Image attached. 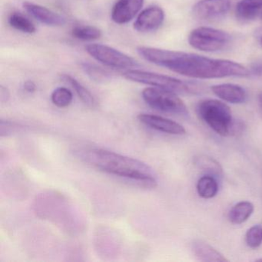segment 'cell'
Here are the masks:
<instances>
[{
    "mask_svg": "<svg viewBox=\"0 0 262 262\" xmlns=\"http://www.w3.org/2000/svg\"><path fill=\"white\" fill-rule=\"evenodd\" d=\"M199 117L217 134L222 136L232 135L234 122L231 108L216 99L202 101L197 107Z\"/></svg>",
    "mask_w": 262,
    "mask_h": 262,
    "instance_id": "obj_4",
    "label": "cell"
},
{
    "mask_svg": "<svg viewBox=\"0 0 262 262\" xmlns=\"http://www.w3.org/2000/svg\"><path fill=\"white\" fill-rule=\"evenodd\" d=\"M247 245L251 248H257L262 244V226L254 225L250 228L245 236Z\"/></svg>",
    "mask_w": 262,
    "mask_h": 262,
    "instance_id": "obj_24",
    "label": "cell"
},
{
    "mask_svg": "<svg viewBox=\"0 0 262 262\" xmlns=\"http://www.w3.org/2000/svg\"><path fill=\"white\" fill-rule=\"evenodd\" d=\"M72 35L76 39L82 41H93L102 36V32L91 26H79L72 30Z\"/></svg>",
    "mask_w": 262,
    "mask_h": 262,
    "instance_id": "obj_22",
    "label": "cell"
},
{
    "mask_svg": "<svg viewBox=\"0 0 262 262\" xmlns=\"http://www.w3.org/2000/svg\"><path fill=\"white\" fill-rule=\"evenodd\" d=\"M165 13L157 6L148 7L144 10L136 19L134 28L139 33H150L156 31L163 24Z\"/></svg>",
    "mask_w": 262,
    "mask_h": 262,
    "instance_id": "obj_9",
    "label": "cell"
},
{
    "mask_svg": "<svg viewBox=\"0 0 262 262\" xmlns=\"http://www.w3.org/2000/svg\"><path fill=\"white\" fill-rule=\"evenodd\" d=\"M138 119L147 127L167 134L182 136L186 133V130L182 125L162 116L142 113L138 116Z\"/></svg>",
    "mask_w": 262,
    "mask_h": 262,
    "instance_id": "obj_10",
    "label": "cell"
},
{
    "mask_svg": "<svg viewBox=\"0 0 262 262\" xmlns=\"http://www.w3.org/2000/svg\"><path fill=\"white\" fill-rule=\"evenodd\" d=\"M10 94L8 89L2 85L0 88V99H1V102H7L10 99Z\"/></svg>",
    "mask_w": 262,
    "mask_h": 262,
    "instance_id": "obj_26",
    "label": "cell"
},
{
    "mask_svg": "<svg viewBox=\"0 0 262 262\" xmlns=\"http://www.w3.org/2000/svg\"><path fill=\"white\" fill-rule=\"evenodd\" d=\"M252 70L255 74L262 76V62L254 64L252 66Z\"/></svg>",
    "mask_w": 262,
    "mask_h": 262,
    "instance_id": "obj_27",
    "label": "cell"
},
{
    "mask_svg": "<svg viewBox=\"0 0 262 262\" xmlns=\"http://www.w3.org/2000/svg\"><path fill=\"white\" fill-rule=\"evenodd\" d=\"M9 24L15 30L28 34H33L36 30L33 22L20 13L12 14L9 18Z\"/></svg>",
    "mask_w": 262,
    "mask_h": 262,
    "instance_id": "obj_21",
    "label": "cell"
},
{
    "mask_svg": "<svg viewBox=\"0 0 262 262\" xmlns=\"http://www.w3.org/2000/svg\"><path fill=\"white\" fill-rule=\"evenodd\" d=\"M211 91L217 97L232 104L243 103L246 101V91L235 84H220L211 87Z\"/></svg>",
    "mask_w": 262,
    "mask_h": 262,
    "instance_id": "obj_13",
    "label": "cell"
},
{
    "mask_svg": "<svg viewBox=\"0 0 262 262\" xmlns=\"http://www.w3.org/2000/svg\"><path fill=\"white\" fill-rule=\"evenodd\" d=\"M24 8L33 17L46 25L50 27H62L65 25L66 19L63 16L49 10L47 7L26 2L24 4Z\"/></svg>",
    "mask_w": 262,
    "mask_h": 262,
    "instance_id": "obj_12",
    "label": "cell"
},
{
    "mask_svg": "<svg viewBox=\"0 0 262 262\" xmlns=\"http://www.w3.org/2000/svg\"><path fill=\"white\" fill-rule=\"evenodd\" d=\"M85 50L93 59L111 68L129 70L139 67V64L131 56L108 46L89 44L85 47Z\"/></svg>",
    "mask_w": 262,
    "mask_h": 262,
    "instance_id": "obj_7",
    "label": "cell"
},
{
    "mask_svg": "<svg viewBox=\"0 0 262 262\" xmlns=\"http://www.w3.org/2000/svg\"><path fill=\"white\" fill-rule=\"evenodd\" d=\"M197 191L201 197L205 199H212L219 191V184L214 176L205 174L197 183Z\"/></svg>",
    "mask_w": 262,
    "mask_h": 262,
    "instance_id": "obj_18",
    "label": "cell"
},
{
    "mask_svg": "<svg viewBox=\"0 0 262 262\" xmlns=\"http://www.w3.org/2000/svg\"><path fill=\"white\" fill-rule=\"evenodd\" d=\"M60 77L63 82H67L69 85H71L72 88L75 90L80 100L86 106L90 107V108H93L95 106L96 102H95L94 97H93L91 93L85 86H83L80 82H78L75 78L72 77L71 76L68 74H62Z\"/></svg>",
    "mask_w": 262,
    "mask_h": 262,
    "instance_id": "obj_17",
    "label": "cell"
},
{
    "mask_svg": "<svg viewBox=\"0 0 262 262\" xmlns=\"http://www.w3.org/2000/svg\"><path fill=\"white\" fill-rule=\"evenodd\" d=\"M258 101H259V104H260V107H261V108H262V92H260V93H259Z\"/></svg>",
    "mask_w": 262,
    "mask_h": 262,
    "instance_id": "obj_28",
    "label": "cell"
},
{
    "mask_svg": "<svg viewBox=\"0 0 262 262\" xmlns=\"http://www.w3.org/2000/svg\"><path fill=\"white\" fill-rule=\"evenodd\" d=\"M192 251L198 260L205 262H227L219 251L208 244L202 241L197 240L192 244Z\"/></svg>",
    "mask_w": 262,
    "mask_h": 262,
    "instance_id": "obj_14",
    "label": "cell"
},
{
    "mask_svg": "<svg viewBox=\"0 0 262 262\" xmlns=\"http://www.w3.org/2000/svg\"><path fill=\"white\" fill-rule=\"evenodd\" d=\"M260 18H261V19H262V12H261V13H260Z\"/></svg>",
    "mask_w": 262,
    "mask_h": 262,
    "instance_id": "obj_31",
    "label": "cell"
},
{
    "mask_svg": "<svg viewBox=\"0 0 262 262\" xmlns=\"http://www.w3.org/2000/svg\"><path fill=\"white\" fill-rule=\"evenodd\" d=\"M143 4L144 0H118L112 10V19L117 24H128L140 11Z\"/></svg>",
    "mask_w": 262,
    "mask_h": 262,
    "instance_id": "obj_11",
    "label": "cell"
},
{
    "mask_svg": "<svg viewBox=\"0 0 262 262\" xmlns=\"http://www.w3.org/2000/svg\"><path fill=\"white\" fill-rule=\"evenodd\" d=\"M231 39L226 32L210 27H199L191 31L188 36V42L193 48L208 53L224 50Z\"/></svg>",
    "mask_w": 262,
    "mask_h": 262,
    "instance_id": "obj_6",
    "label": "cell"
},
{
    "mask_svg": "<svg viewBox=\"0 0 262 262\" xmlns=\"http://www.w3.org/2000/svg\"><path fill=\"white\" fill-rule=\"evenodd\" d=\"M260 45L262 46V38H261V39H260Z\"/></svg>",
    "mask_w": 262,
    "mask_h": 262,
    "instance_id": "obj_30",
    "label": "cell"
},
{
    "mask_svg": "<svg viewBox=\"0 0 262 262\" xmlns=\"http://www.w3.org/2000/svg\"><path fill=\"white\" fill-rule=\"evenodd\" d=\"M230 7L229 0H201L193 7V14L200 20H214L227 14Z\"/></svg>",
    "mask_w": 262,
    "mask_h": 262,
    "instance_id": "obj_8",
    "label": "cell"
},
{
    "mask_svg": "<svg viewBox=\"0 0 262 262\" xmlns=\"http://www.w3.org/2000/svg\"><path fill=\"white\" fill-rule=\"evenodd\" d=\"M82 68L90 79L97 83H106L113 79V76L110 72L95 64L84 62Z\"/></svg>",
    "mask_w": 262,
    "mask_h": 262,
    "instance_id": "obj_19",
    "label": "cell"
},
{
    "mask_svg": "<svg viewBox=\"0 0 262 262\" xmlns=\"http://www.w3.org/2000/svg\"><path fill=\"white\" fill-rule=\"evenodd\" d=\"M73 95L68 89L59 87L56 89L51 95V100L56 106L66 108L73 102Z\"/></svg>",
    "mask_w": 262,
    "mask_h": 262,
    "instance_id": "obj_23",
    "label": "cell"
},
{
    "mask_svg": "<svg viewBox=\"0 0 262 262\" xmlns=\"http://www.w3.org/2000/svg\"><path fill=\"white\" fill-rule=\"evenodd\" d=\"M257 261H262V258L261 259H258V260H257Z\"/></svg>",
    "mask_w": 262,
    "mask_h": 262,
    "instance_id": "obj_29",
    "label": "cell"
},
{
    "mask_svg": "<svg viewBox=\"0 0 262 262\" xmlns=\"http://www.w3.org/2000/svg\"><path fill=\"white\" fill-rule=\"evenodd\" d=\"M194 163L198 168L214 177H220L222 176V168L219 162L212 158L208 156H199L194 159Z\"/></svg>",
    "mask_w": 262,
    "mask_h": 262,
    "instance_id": "obj_20",
    "label": "cell"
},
{
    "mask_svg": "<svg viewBox=\"0 0 262 262\" xmlns=\"http://www.w3.org/2000/svg\"><path fill=\"white\" fill-rule=\"evenodd\" d=\"M262 12V0H241L236 6V16L240 20L255 19Z\"/></svg>",
    "mask_w": 262,
    "mask_h": 262,
    "instance_id": "obj_15",
    "label": "cell"
},
{
    "mask_svg": "<svg viewBox=\"0 0 262 262\" xmlns=\"http://www.w3.org/2000/svg\"><path fill=\"white\" fill-rule=\"evenodd\" d=\"M142 95L144 101L157 111L179 116L188 114L186 105L173 92L153 87L145 89Z\"/></svg>",
    "mask_w": 262,
    "mask_h": 262,
    "instance_id": "obj_5",
    "label": "cell"
},
{
    "mask_svg": "<svg viewBox=\"0 0 262 262\" xmlns=\"http://www.w3.org/2000/svg\"><path fill=\"white\" fill-rule=\"evenodd\" d=\"M24 89L27 93H33L36 92V85L33 81H27V82H24Z\"/></svg>",
    "mask_w": 262,
    "mask_h": 262,
    "instance_id": "obj_25",
    "label": "cell"
},
{
    "mask_svg": "<svg viewBox=\"0 0 262 262\" xmlns=\"http://www.w3.org/2000/svg\"><path fill=\"white\" fill-rule=\"evenodd\" d=\"M137 52L151 63L194 79H219L249 75L246 67L227 59H211L194 53L153 47H140L137 48Z\"/></svg>",
    "mask_w": 262,
    "mask_h": 262,
    "instance_id": "obj_1",
    "label": "cell"
},
{
    "mask_svg": "<svg viewBox=\"0 0 262 262\" xmlns=\"http://www.w3.org/2000/svg\"><path fill=\"white\" fill-rule=\"evenodd\" d=\"M123 76L128 80L168 90L176 94H197L202 90V87L196 82L181 80L165 75L142 70H128L124 73Z\"/></svg>",
    "mask_w": 262,
    "mask_h": 262,
    "instance_id": "obj_3",
    "label": "cell"
},
{
    "mask_svg": "<svg viewBox=\"0 0 262 262\" xmlns=\"http://www.w3.org/2000/svg\"><path fill=\"white\" fill-rule=\"evenodd\" d=\"M81 159L99 171L134 181L146 188H155L157 180L152 168L145 162L103 148L81 151Z\"/></svg>",
    "mask_w": 262,
    "mask_h": 262,
    "instance_id": "obj_2",
    "label": "cell"
},
{
    "mask_svg": "<svg viewBox=\"0 0 262 262\" xmlns=\"http://www.w3.org/2000/svg\"><path fill=\"white\" fill-rule=\"evenodd\" d=\"M254 210V205L251 202L246 201L238 202L228 212V220L234 225H241L251 217Z\"/></svg>",
    "mask_w": 262,
    "mask_h": 262,
    "instance_id": "obj_16",
    "label": "cell"
}]
</instances>
